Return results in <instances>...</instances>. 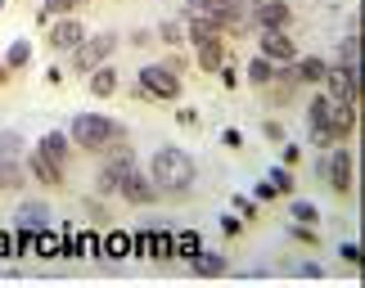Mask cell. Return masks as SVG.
<instances>
[{
    "mask_svg": "<svg viewBox=\"0 0 365 288\" xmlns=\"http://www.w3.org/2000/svg\"><path fill=\"white\" fill-rule=\"evenodd\" d=\"M194 176H199V171H194V158L185 154V149H172V144L153 149L149 181L158 185V194H190Z\"/></svg>",
    "mask_w": 365,
    "mask_h": 288,
    "instance_id": "1",
    "label": "cell"
},
{
    "mask_svg": "<svg viewBox=\"0 0 365 288\" xmlns=\"http://www.w3.org/2000/svg\"><path fill=\"white\" fill-rule=\"evenodd\" d=\"M68 140H73L77 149H91V154H100V149H108L113 140H122V127H118L113 117L81 113V117H73V131H68Z\"/></svg>",
    "mask_w": 365,
    "mask_h": 288,
    "instance_id": "2",
    "label": "cell"
},
{
    "mask_svg": "<svg viewBox=\"0 0 365 288\" xmlns=\"http://www.w3.org/2000/svg\"><path fill=\"white\" fill-rule=\"evenodd\" d=\"M316 176L325 181L334 194H352V149H343V140L339 144H329V154H320V162H316Z\"/></svg>",
    "mask_w": 365,
    "mask_h": 288,
    "instance_id": "3",
    "label": "cell"
},
{
    "mask_svg": "<svg viewBox=\"0 0 365 288\" xmlns=\"http://www.w3.org/2000/svg\"><path fill=\"white\" fill-rule=\"evenodd\" d=\"M135 90L149 95V100H180V73H172L167 63H149V68H140Z\"/></svg>",
    "mask_w": 365,
    "mask_h": 288,
    "instance_id": "4",
    "label": "cell"
},
{
    "mask_svg": "<svg viewBox=\"0 0 365 288\" xmlns=\"http://www.w3.org/2000/svg\"><path fill=\"white\" fill-rule=\"evenodd\" d=\"M113 50H118V36H113V32L86 36V41H81V46L73 50V68H77V73H95L100 63L113 59Z\"/></svg>",
    "mask_w": 365,
    "mask_h": 288,
    "instance_id": "5",
    "label": "cell"
},
{
    "mask_svg": "<svg viewBox=\"0 0 365 288\" xmlns=\"http://www.w3.org/2000/svg\"><path fill=\"white\" fill-rule=\"evenodd\" d=\"M325 95L329 100H339V104H356L361 100V86H365V77L352 73V68H339V63H329V73H325Z\"/></svg>",
    "mask_w": 365,
    "mask_h": 288,
    "instance_id": "6",
    "label": "cell"
},
{
    "mask_svg": "<svg viewBox=\"0 0 365 288\" xmlns=\"http://www.w3.org/2000/svg\"><path fill=\"white\" fill-rule=\"evenodd\" d=\"M221 36H244V32H257V0H230L221 9Z\"/></svg>",
    "mask_w": 365,
    "mask_h": 288,
    "instance_id": "7",
    "label": "cell"
},
{
    "mask_svg": "<svg viewBox=\"0 0 365 288\" xmlns=\"http://www.w3.org/2000/svg\"><path fill=\"white\" fill-rule=\"evenodd\" d=\"M257 41H262V54L271 63H293L298 59V46L289 41L284 27H257Z\"/></svg>",
    "mask_w": 365,
    "mask_h": 288,
    "instance_id": "8",
    "label": "cell"
},
{
    "mask_svg": "<svg viewBox=\"0 0 365 288\" xmlns=\"http://www.w3.org/2000/svg\"><path fill=\"white\" fill-rule=\"evenodd\" d=\"M81 41H86V27L77 23V14H63V18L50 27V50L54 54H73Z\"/></svg>",
    "mask_w": 365,
    "mask_h": 288,
    "instance_id": "9",
    "label": "cell"
},
{
    "mask_svg": "<svg viewBox=\"0 0 365 288\" xmlns=\"http://www.w3.org/2000/svg\"><path fill=\"white\" fill-rule=\"evenodd\" d=\"M118 194H122L126 203H135V208H140V203H153V198H158V185H153V181H149V176H145V171H140V167H131V171H126V176H122V185H118Z\"/></svg>",
    "mask_w": 365,
    "mask_h": 288,
    "instance_id": "10",
    "label": "cell"
},
{
    "mask_svg": "<svg viewBox=\"0 0 365 288\" xmlns=\"http://www.w3.org/2000/svg\"><path fill=\"white\" fill-rule=\"evenodd\" d=\"M14 225L19 230H46L50 225V203H41V198H27V203H19V212H14Z\"/></svg>",
    "mask_w": 365,
    "mask_h": 288,
    "instance_id": "11",
    "label": "cell"
},
{
    "mask_svg": "<svg viewBox=\"0 0 365 288\" xmlns=\"http://www.w3.org/2000/svg\"><path fill=\"white\" fill-rule=\"evenodd\" d=\"M185 36L194 41V46H203V41H212V36H221V23L212 18V14L185 9Z\"/></svg>",
    "mask_w": 365,
    "mask_h": 288,
    "instance_id": "12",
    "label": "cell"
},
{
    "mask_svg": "<svg viewBox=\"0 0 365 288\" xmlns=\"http://www.w3.org/2000/svg\"><path fill=\"white\" fill-rule=\"evenodd\" d=\"M289 23H293L289 0H257V27H284L289 32Z\"/></svg>",
    "mask_w": 365,
    "mask_h": 288,
    "instance_id": "13",
    "label": "cell"
},
{
    "mask_svg": "<svg viewBox=\"0 0 365 288\" xmlns=\"http://www.w3.org/2000/svg\"><path fill=\"white\" fill-rule=\"evenodd\" d=\"M356 131V104H329V135L334 140H347V135Z\"/></svg>",
    "mask_w": 365,
    "mask_h": 288,
    "instance_id": "14",
    "label": "cell"
},
{
    "mask_svg": "<svg viewBox=\"0 0 365 288\" xmlns=\"http://www.w3.org/2000/svg\"><path fill=\"white\" fill-rule=\"evenodd\" d=\"M27 171H32L41 185H50V189H63V171L54 167V162H50L46 154H41V149H32V158H27Z\"/></svg>",
    "mask_w": 365,
    "mask_h": 288,
    "instance_id": "15",
    "label": "cell"
},
{
    "mask_svg": "<svg viewBox=\"0 0 365 288\" xmlns=\"http://www.w3.org/2000/svg\"><path fill=\"white\" fill-rule=\"evenodd\" d=\"M68 144H73V140H68L63 131H50V135H46V140H41L36 149H41V154H46V158H50V162H54L59 171H68V154H73Z\"/></svg>",
    "mask_w": 365,
    "mask_h": 288,
    "instance_id": "16",
    "label": "cell"
},
{
    "mask_svg": "<svg viewBox=\"0 0 365 288\" xmlns=\"http://www.w3.org/2000/svg\"><path fill=\"white\" fill-rule=\"evenodd\" d=\"M199 68L203 73H217V68H226V36H212L199 46Z\"/></svg>",
    "mask_w": 365,
    "mask_h": 288,
    "instance_id": "17",
    "label": "cell"
},
{
    "mask_svg": "<svg viewBox=\"0 0 365 288\" xmlns=\"http://www.w3.org/2000/svg\"><path fill=\"white\" fill-rule=\"evenodd\" d=\"M176 257V235L172 230H149V262H172Z\"/></svg>",
    "mask_w": 365,
    "mask_h": 288,
    "instance_id": "18",
    "label": "cell"
},
{
    "mask_svg": "<svg viewBox=\"0 0 365 288\" xmlns=\"http://www.w3.org/2000/svg\"><path fill=\"white\" fill-rule=\"evenodd\" d=\"M293 68H298V81L302 86H320L329 73V63L325 59H316V54H307V59H293Z\"/></svg>",
    "mask_w": 365,
    "mask_h": 288,
    "instance_id": "19",
    "label": "cell"
},
{
    "mask_svg": "<svg viewBox=\"0 0 365 288\" xmlns=\"http://www.w3.org/2000/svg\"><path fill=\"white\" fill-rule=\"evenodd\" d=\"M190 266H194V275H203V279H217V275H226V257H217V252H194L190 257Z\"/></svg>",
    "mask_w": 365,
    "mask_h": 288,
    "instance_id": "20",
    "label": "cell"
},
{
    "mask_svg": "<svg viewBox=\"0 0 365 288\" xmlns=\"http://www.w3.org/2000/svg\"><path fill=\"white\" fill-rule=\"evenodd\" d=\"M113 90H118V73H113V63H100V68L91 73V95H95V100H108Z\"/></svg>",
    "mask_w": 365,
    "mask_h": 288,
    "instance_id": "21",
    "label": "cell"
},
{
    "mask_svg": "<svg viewBox=\"0 0 365 288\" xmlns=\"http://www.w3.org/2000/svg\"><path fill=\"white\" fill-rule=\"evenodd\" d=\"M100 257H113V262L131 257V235L126 230H108V239H100Z\"/></svg>",
    "mask_w": 365,
    "mask_h": 288,
    "instance_id": "22",
    "label": "cell"
},
{
    "mask_svg": "<svg viewBox=\"0 0 365 288\" xmlns=\"http://www.w3.org/2000/svg\"><path fill=\"white\" fill-rule=\"evenodd\" d=\"M329 104H334V100H329L325 90L312 100V108H307V127H312V131H329Z\"/></svg>",
    "mask_w": 365,
    "mask_h": 288,
    "instance_id": "23",
    "label": "cell"
},
{
    "mask_svg": "<svg viewBox=\"0 0 365 288\" xmlns=\"http://www.w3.org/2000/svg\"><path fill=\"white\" fill-rule=\"evenodd\" d=\"M339 68H352V73H361V36H343L339 41Z\"/></svg>",
    "mask_w": 365,
    "mask_h": 288,
    "instance_id": "24",
    "label": "cell"
},
{
    "mask_svg": "<svg viewBox=\"0 0 365 288\" xmlns=\"http://www.w3.org/2000/svg\"><path fill=\"white\" fill-rule=\"evenodd\" d=\"M104 167H108V171H113V176H126V171H131V167H135V158H131V149H126V144H118V140H113V149H108V162H104Z\"/></svg>",
    "mask_w": 365,
    "mask_h": 288,
    "instance_id": "25",
    "label": "cell"
},
{
    "mask_svg": "<svg viewBox=\"0 0 365 288\" xmlns=\"http://www.w3.org/2000/svg\"><path fill=\"white\" fill-rule=\"evenodd\" d=\"M271 77H275V63L266 59V54H262V59H252V63H248V81H252L257 90H266V86H271Z\"/></svg>",
    "mask_w": 365,
    "mask_h": 288,
    "instance_id": "26",
    "label": "cell"
},
{
    "mask_svg": "<svg viewBox=\"0 0 365 288\" xmlns=\"http://www.w3.org/2000/svg\"><path fill=\"white\" fill-rule=\"evenodd\" d=\"M23 181H27V171L19 167V162L0 158V189H23Z\"/></svg>",
    "mask_w": 365,
    "mask_h": 288,
    "instance_id": "27",
    "label": "cell"
},
{
    "mask_svg": "<svg viewBox=\"0 0 365 288\" xmlns=\"http://www.w3.org/2000/svg\"><path fill=\"white\" fill-rule=\"evenodd\" d=\"M81 5H91V0H46V5H41V14H36V23L50 18V14H59V18H63V14H77Z\"/></svg>",
    "mask_w": 365,
    "mask_h": 288,
    "instance_id": "28",
    "label": "cell"
},
{
    "mask_svg": "<svg viewBox=\"0 0 365 288\" xmlns=\"http://www.w3.org/2000/svg\"><path fill=\"white\" fill-rule=\"evenodd\" d=\"M199 248H203V239L194 235V230H180V235H176V257H185V262H190Z\"/></svg>",
    "mask_w": 365,
    "mask_h": 288,
    "instance_id": "29",
    "label": "cell"
},
{
    "mask_svg": "<svg viewBox=\"0 0 365 288\" xmlns=\"http://www.w3.org/2000/svg\"><path fill=\"white\" fill-rule=\"evenodd\" d=\"M23 154V131H0V158H19Z\"/></svg>",
    "mask_w": 365,
    "mask_h": 288,
    "instance_id": "30",
    "label": "cell"
},
{
    "mask_svg": "<svg viewBox=\"0 0 365 288\" xmlns=\"http://www.w3.org/2000/svg\"><path fill=\"white\" fill-rule=\"evenodd\" d=\"M36 248H41V257H59L63 239H59V235H50V225H46V230H36Z\"/></svg>",
    "mask_w": 365,
    "mask_h": 288,
    "instance_id": "31",
    "label": "cell"
},
{
    "mask_svg": "<svg viewBox=\"0 0 365 288\" xmlns=\"http://www.w3.org/2000/svg\"><path fill=\"white\" fill-rule=\"evenodd\" d=\"M266 181L275 185V194H293V167H271Z\"/></svg>",
    "mask_w": 365,
    "mask_h": 288,
    "instance_id": "32",
    "label": "cell"
},
{
    "mask_svg": "<svg viewBox=\"0 0 365 288\" xmlns=\"http://www.w3.org/2000/svg\"><path fill=\"white\" fill-rule=\"evenodd\" d=\"M27 59H32V46H27V41H14V46H9V54H5V63L14 68V73H19V68H23Z\"/></svg>",
    "mask_w": 365,
    "mask_h": 288,
    "instance_id": "33",
    "label": "cell"
},
{
    "mask_svg": "<svg viewBox=\"0 0 365 288\" xmlns=\"http://www.w3.org/2000/svg\"><path fill=\"white\" fill-rule=\"evenodd\" d=\"M158 41H163V46H180V41H185V27H180L176 18H167V23L158 27Z\"/></svg>",
    "mask_w": 365,
    "mask_h": 288,
    "instance_id": "34",
    "label": "cell"
},
{
    "mask_svg": "<svg viewBox=\"0 0 365 288\" xmlns=\"http://www.w3.org/2000/svg\"><path fill=\"white\" fill-rule=\"evenodd\" d=\"M289 216H293L298 225H316V221H320V212L312 208V203H293V208H289Z\"/></svg>",
    "mask_w": 365,
    "mask_h": 288,
    "instance_id": "35",
    "label": "cell"
},
{
    "mask_svg": "<svg viewBox=\"0 0 365 288\" xmlns=\"http://www.w3.org/2000/svg\"><path fill=\"white\" fill-rule=\"evenodd\" d=\"M190 9H199V14H212V18H221V9L230 5V0H185Z\"/></svg>",
    "mask_w": 365,
    "mask_h": 288,
    "instance_id": "36",
    "label": "cell"
},
{
    "mask_svg": "<svg viewBox=\"0 0 365 288\" xmlns=\"http://www.w3.org/2000/svg\"><path fill=\"white\" fill-rule=\"evenodd\" d=\"M95 185H100V194L108 198V194H118V185H122V176H113V171H108V167H100V181H95Z\"/></svg>",
    "mask_w": 365,
    "mask_h": 288,
    "instance_id": "37",
    "label": "cell"
},
{
    "mask_svg": "<svg viewBox=\"0 0 365 288\" xmlns=\"http://www.w3.org/2000/svg\"><path fill=\"white\" fill-rule=\"evenodd\" d=\"M235 212H240L244 221H257V203H252L248 194H240V198H235Z\"/></svg>",
    "mask_w": 365,
    "mask_h": 288,
    "instance_id": "38",
    "label": "cell"
},
{
    "mask_svg": "<svg viewBox=\"0 0 365 288\" xmlns=\"http://www.w3.org/2000/svg\"><path fill=\"white\" fill-rule=\"evenodd\" d=\"M131 257H149V230H135L131 235Z\"/></svg>",
    "mask_w": 365,
    "mask_h": 288,
    "instance_id": "39",
    "label": "cell"
},
{
    "mask_svg": "<svg viewBox=\"0 0 365 288\" xmlns=\"http://www.w3.org/2000/svg\"><path fill=\"white\" fill-rule=\"evenodd\" d=\"M77 252L81 257H100V239H95V235H81L77 239Z\"/></svg>",
    "mask_w": 365,
    "mask_h": 288,
    "instance_id": "40",
    "label": "cell"
},
{
    "mask_svg": "<svg viewBox=\"0 0 365 288\" xmlns=\"http://www.w3.org/2000/svg\"><path fill=\"white\" fill-rule=\"evenodd\" d=\"M339 257H343V262H347V266H361V262H365V257H361V248H356V243H343V248H339Z\"/></svg>",
    "mask_w": 365,
    "mask_h": 288,
    "instance_id": "41",
    "label": "cell"
},
{
    "mask_svg": "<svg viewBox=\"0 0 365 288\" xmlns=\"http://www.w3.org/2000/svg\"><path fill=\"white\" fill-rule=\"evenodd\" d=\"M221 230H226V235L235 239V235L244 230V216H240V212H235V216H221Z\"/></svg>",
    "mask_w": 365,
    "mask_h": 288,
    "instance_id": "42",
    "label": "cell"
},
{
    "mask_svg": "<svg viewBox=\"0 0 365 288\" xmlns=\"http://www.w3.org/2000/svg\"><path fill=\"white\" fill-rule=\"evenodd\" d=\"M289 239H298V243H316V230H312V225H293V230H289Z\"/></svg>",
    "mask_w": 365,
    "mask_h": 288,
    "instance_id": "43",
    "label": "cell"
},
{
    "mask_svg": "<svg viewBox=\"0 0 365 288\" xmlns=\"http://www.w3.org/2000/svg\"><path fill=\"white\" fill-rule=\"evenodd\" d=\"M262 135H266V140H275V144H284V127H279V122H266Z\"/></svg>",
    "mask_w": 365,
    "mask_h": 288,
    "instance_id": "44",
    "label": "cell"
},
{
    "mask_svg": "<svg viewBox=\"0 0 365 288\" xmlns=\"http://www.w3.org/2000/svg\"><path fill=\"white\" fill-rule=\"evenodd\" d=\"M217 73H221V86H226V90L240 86V73H235V68H217Z\"/></svg>",
    "mask_w": 365,
    "mask_h": 288,
    "instance_id": "45",
    "label": "cell"
},
{
    "mask_svg": "<svg viewBox=\"0 0 365 288\" xmlns=\"http://www.w3.org/2000/svg\"><path fill=\"white\" fill-rule=\"evenodd\" d=\"M312 144H316V149H329V144H339V140H334L329 131H312Z\"/></svg>",
    "mask_w": 365,
    "mask_h": 288,
    "instance_id": "46",
    "label": "cell"
},
{
    "mask_svg": "<svg viewBox=\"0 0 365 288\" xmlns=\"http://www.w3.org/2000/svg\"><path fill=\"white\" fill-rule=\"evenodd\" d=\"M0 257H14V239L5 235V230H0Z\"/></svg>",
    "mask_w": 365,
    "mask_h": 288,
    "instance_id": "47",
    "label": "cell"
},
{
    "mask_svg": "<svg viewBox=\"0 0 365 288\" xmlns=\"http://www.w3.org/2000/svg\"><path fill=\"white\" fill-rule=\"evenodd\" d=\"M9 81H14V68H9V63H0V86H9Z\"/></svg>",
    "mask_w": 365,
    "mask_h": 288,
    "instance_id": "48",
    "label": "cell"
}]
</instances>
